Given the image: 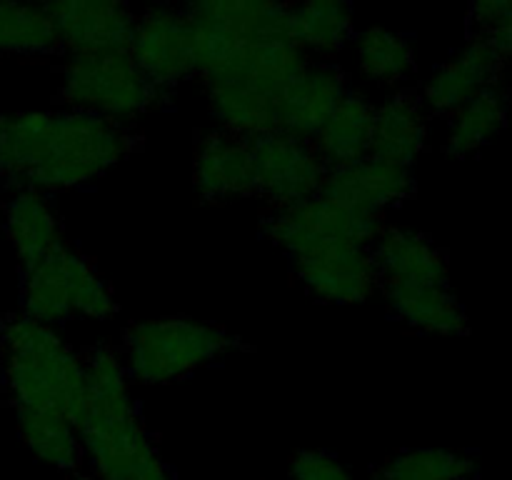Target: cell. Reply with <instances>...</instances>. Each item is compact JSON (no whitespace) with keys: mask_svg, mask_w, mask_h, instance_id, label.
<instances>
[{"mask_svg":"<svg viewBox=\"0 0 512 480\" xmlns=\"http://www.w3.org/2000/svg\"><path fill=\"white\" fill-rule=\"evenodd\" d=\"M123 125L83 110H28L5 118L0 175L15 190H70L108 173L133 150Z\"/></svg>","mask_w":512,"mask_h":480,"instance_id":"1","label":"cell"},{"mask_svg":"<svg viewBox=\"0 0 512 480\" xmlns=\"http://www.w3.org/2000/svg\"><path fill=\"white\" fill-rule=\"evenodd\" d=\"M0 355L15 408L58 410L78 430L88 423V370L58 330L23 313L5 315L0 320Z\"/></svg>","mask_w":512,"mask_h":480,"instance_id":"2","label":"cell"},{"mask_svg":"<svg viewBox=\"0 0 512 480\" xmlns=\"http://www.w3.org/2000/svg\"><path fill=\"white\" fill-rule=\"evenodd\" d=\"M308 60L295 40L240 45L203 75L210 113L225 133L238 138L253 140L270 133L280 93Z\"/></svg>","mask_w":512,"mask_h":480,"instance_id":"3","label":"cell"},{"mask_svg":"<svg viewBox=\"0 0 512 480\" xmlns=\"http://www.w3.org/2000/svg\"><path fill=\"white\" fill-rule=\"evenodd\" d=\"M78 433L90 475L98 480H175L135 408L128 380L90 390V418Z\"/></svg>","mask_w":512,"mask_h":480,"instance_id":"4","label":"cell"},{"mask_svg":"<svg viewBox=\"0 0 512 480\" xmlns=\"http://www.w3.org/2000/svg\"><path fill=\"white\" fill-rule=\"evenodd\" d=\"M235 345L238 338L220 325L190 318H158L125 328L120 358L130 383L168 385L215 363Z\"/></svg>","mask_w":512,"mask_h":480,"instance_id":"5","label":"cell"},{"mask_svg":"<svg viewBox=\"0 0 512 480\" xmlns=\"http://www.w3.org/2000/svg\"><path fill=\"white\" fill-rule=\"evenodd\" d=\"M20 308L28 318L55 328L75 315L88 320L113 318L118 313V300L95 270L93 260L63 243L23 273Z\"/></svg>","mask_w":512,"mask_h":480,"instance_id":"6","label":"cell"},{"mask_svg":"<svg viewBox=\"0 0 512 480\" xmlns=\"http://www.w3.org/2000/svg\"><path fill=\"white\" fill-rule=\"evenodd\" d=\"M193 30L195 75H208L235 48L293 38V8L268 0H205L183 8Z\"/></svg>","mask_w":512,"mask_h":480,"instance_id":"7","label":"cell"},{"mask_svg":"<svg viewBox=\"0 0 512 480\" xmlns=\"http://www.w3.org/2000/svg\"><path fill=\"white\" fill-rule=\"evenodd\" d=\"M60 75V98L70 110L93 113L123 128L158 100L130 53L70 55Z\"/></svg>","mask_w":512,"mask_h":480,"instance_id":"8","label":"cell"},{"mask_svg":"<svg viewBox=\"0 0 512 480\" xmlns=\"http://www.w3.org/2000/svg\"><path fill=\"white\" fill-rule=\"evenodd\" d=\"M383 228V215L358 213L320 195L288 205V208L270 210L263 218L265 238L273 240L290 258L315 245L335 243V240L373 245Z\"/></svg>","mask_w":512,"mask_h":480,"instance_id":"9","label":"cell"},{"mask_svg":"<svg viewBox=\"0 0 512 480\" xmlns=\"http://www.w3.org/2000/svg\"><path fill=\"white\" fill-rule=\"evenodd\" d=\"M253 145L255 193L273 210L303 203L320 193L325 165L313 143L295 135L270 130L250 140Z\"/></svg>","mask_w":512,"mask_h":480,"instance_id":"10","label":"cell"},{"mask_svg":"<svg viewBox=\"0 0 512 480\" xmlns=\"http://www.w3.org/2000/svg\"><path fill=\"white\" fill-rule=\"evenodd\" d=\"M290 263L305 290L320 303L358 305L380 288L370 245L335 240L293 255Z\"/></svg>","mask_w":512,"mask_h":480,"instance_id":"11","label":"cell"},{"mask_svg":"<svg viewBox=\"0 0 512 480\" xmlns=\"http://www.w3.org/2000/svg\"><path fill=\"white\" fill-rule=\"evenodd\" d=\"M128 53L158 95L195 75L193 30L183 8L155 5L145 10L135 23Z\"/></svg>","mask_w":512,"mask_h":480,"instance_id":"12","label":"cell"},{"mask_svg":"<svg viewBox=\"0 0 512 480\" xmlns=\"http://www.w3.org/2000/svg\"><path fill=\"white\" fill-rule=\"evenodd\" d=\"M45 13L70 55L128 53L138 23L133 10L115 0H55Z\"/></svg>","mask_w":512,"mask_h":480,"instance_id":"13","label":"cell"},{"mask_svg":"<svg viewBox=\"0 0 512 480\" xmlns=\"http://www.w3.org/2000/svg\"><path fill=\"white\" fill-rule=\"evenodd\" d=\"M348 90L340 65L308 60L275 103V130L313 143Z\"/></svg>","mask_w":512,"mask_h":480,"instance_id":"14","label":"cell"},{"mask_svg":"<svg viewBox=\"0 0 512 480\" xmlns=\"http://www.w3.org/2000/svg\"><path fill=\"white\" fill-rule=\"evenodd\" d=\"M415 188L413 170L383 163L378 158H360L355 163L325 170L320 198L333 200L350 210L368 215H383L400 205Z\"/></svg>","mask_w":512,"mask_h":480,"instance_id":"15","label":"cell"},{"mask_svg":"<svg viewBox=\"0 0 512 480\" xmlns=\"http://www.w3.org/2000/svg\"><path fill=\"white\" fill-rule=\"evenodd\" d=\"M500 65H503V58L498 50L485 38L475 35L453 60L433 70V75L423 85L420 103L430 113L453 115L480 90L498 83Z\"/></svg>","mask_w":512,"mask_h":480,"instance_id":"16","label":"cell"},{"mask_svg":"<svg viewBox=\"0 0 512 480\" xmlns=\"http://www.w3.org/2000/svg\"><path fill=\"white\" fill-rule=\"evenodd\" d=\"M380 285H443L450 288L448 260L428 235L403 225H385L370 245Z\"/></svg>","mask_w":512,"mask_h":480,"instance_id":"17","label":"cell"},{"mask_svg":"<svg viewBox=\"0 0 512 480\" xmlns=\"http://www.w3.org/2000/svg\"><path fill=\"white\" fill-rule=\"evenodd\" d=\"M193 183L205 203H225L255 193L253 145L225 130L208 133L198 143Z\"/></svg>","mask_w":512,"mask_h":480,"instance_id":"18","label":"cell"},{"mask_svg":"<svg viewBox=\"0 0 512 480\" xmlns=\"http://www.w3.org/2000/svg\"><path fill=\"white\" fill-rule=\"evenodd\" d=\"M428 140V123L420 98L410 93H393L375 108L370 158L398 168H413Z\"/></svg>","mask_w":512,"mask_h":480,"instance_id":"19","label":"cell"},{"mask_svg":"<svg viewBox=\"0 0 512 480\" xmlns=\"http://www.w3.org/2000/svg\"><path fill=\"white\" fill-rule=\"evenodd\" d=\"M5 235L23 273L65 243L58 213L38 190H15L5 203Z\"/></svg>","mask_w":512,"mask_h":480,"instance_id":"20","label":"cell"},{"mask_svg":"<svg viewBox=\"0 0 512 480\" xmlns=\"http://www.w3.org/2000/svg\"><path fill=\"white\" fill-rule=\"evenodd\" d=\"M375 105L370 103L363 90H353L343 95L338 108L328 118L313 138V148L320 163L328 168L355 163L370 155V135H373Z\"/></svg>","mask_w":512,"mask_h":480,"instance_id":"21","label":"cell"},{"mask_svg":"<svg viewBox=\"0 0 512 480\" xmlns=\"http://www.w3.org/2000/svg\"><path fill=\"white\" fill-rule=\"evenodd\" d=\"M385 303L405 325L433 335L468 333V315L443 285H383Z\"/></svg>","mask_w":512,"mask_h":480,"instance_id":"22","label":"cell"},{"mask_svg":"<svg viewBox=\"0 0 512 480\" xmlns=\"http://www.w3.org/2000/svg\"><path fill=\"white\" fill-rule=\"evenodd\" d=\"M18 433L25 448L50 468L78 473L83 465L80 433L63 413L45 408H15Z\"/></svg>","mask_w":512,"mask_h":480,"instance_id":"23","label":"cell"},{"mask_svg":"<svg viewBox=\"0 0 512 480\" xmlns=\"http://www.w3.org/2000/svg\"><path fill=\"white\" fill-rule=\"evenodd\" d=\"M510 98L500 83L480 90L473 100L450 115L448 135H445V153L453 158H465L483 148L503 130L508 120Z\"/></svg>","mask_w":512,"mask_h":480,"instance_id":"24","label":"cell"},{"mask_svg":"<svg viewBox=\"0 0 512 480\" xmlns=\"http://www.w3.org/2000/svg\"><path fill=\"white\" fill-rule=\"evenodd\" d=\"M353 35V10L338 0H310L293 8V38L305 55L330 58Z\"/></svg>","mask_w":512,"mask_h":480,"instance_id":"25","label":"cell"},{"mask_svg":"<svg viewBox=\"0 0 512 480\" xmlns=\"http://www.w3.org/2000/svg\"><path fill=\"white\" fill-rule=\"evenodd\" d=\"M358 68L375 83H403L415 73L413 43L408 35L370 25L358 35Z\"/></svg>","mask_w":512,"mask_h":480,"instance_id":"26","label":"cell"},{"mask_svg":"<svg viewBox=\"0 0 512 480\" xmlns=\"http://www.w3.org/2000/svg\"><path fill=\"white\" fill-rule=\"evenodd\" d=\"M478 473L473 455L445 448H410L390 455L378 480H470Z\"/></svg>","mask_w":512,"mask_h":480,"instance_id":"27","label":"cell"},{"mask_svg":"<svg viewBox=\"0 0 512 480\" xmlns=\"http://www.w3.org/2000/svg\"><path fill=\"white\" fill-rule=\"evenodd\" d=\"M58 48L45 5L0 3V53L48 55Z\"/></svg>","mask_w":512,"mask_h":480,"instance_id":"28","label":"cell"},{"mask_svg":"<svg viewBox=\"0 0 512 480\" xmlns=\"http://www.w3.org/2000/svg\"><path fill=\"white\" fill-rule=\"evenodd\" d=\"M473 23L478 25L480 38L488 40L500 58H512V0H485L475 3Z\"/></svg>","mask_w":512,"mask_h":480,"instance_id":"29","label":"cell"},{"mask_svg":"<svg viewBox=\"0 0 512 480\" xmlns=\"http://www.w3.org/2000/svg\"><path fill=\"white\" fill-rule=\"evenodd\" d=\"M288 480H355L348 465L328 450H298L290 458Z\"/></svg>","mask_w":512,"mask_h":480,"instance_id":"30","label":"cell"},{"mask_svg":"<svg viewBox=\"0 0 512 480\" xmlns=\"http://www.w3.org/2000/svg\"><path fill=\"white\" fill-rule=\"evenodd\" d=\"M3 133H5V118H0V160H3Z\"/></svg>","mask_w":512,"mask_h":480,"instance_id":"31","label":"cell"},{"mask_svg":"<svg viewBox=\"0 0 512 480\" xmlns=\"http://www.w3.org/2000/svg\"><path fill=\"white\" fill-rule=\"evenodd\" d=\"M73 480H98V478H95V475H90V473H85V475H75Z\"/></svg>","mask_w":512,"mask_h":480,"instance_id":"32","label":"cell"}]
</instances>
